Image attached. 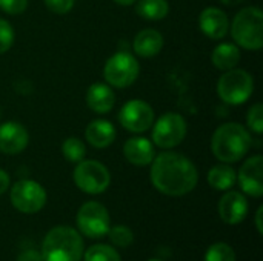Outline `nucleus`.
Wrapping results in <instances>:
<instances>
[{"mask_svg":"<svg viewBox=\"0 0 263 261\" xmlns=\"http://www.w3.org/2000/svg\"><path fill=\"white\" fill-rule=\"evenodd\" d=\"M8 186H9V175L3 169H0V195L6 192Z\"/></svg>","mask_w":263,"mask_h":261,"instance_id":"2f4dec72","label":"nucleus"},{"mask_svg":"<svg viewBox=\"0 0 263 261\" xmlns=\"http://www.w3.org/2000/svg\"><path fill=\"white\" fill-rule=\"evenodd\" d=\"M262 214H263V208L260 206L256 212V228H257V232L259 234H263V226H262Z\"/></svg>","mask_w":263,"mask_h":261,"instance_id":"473e14b6","label":"nucleus"},{"mask_svg":"<svg viewBox=\"0 0 263 261\" xmlns=\"http://www.w3.org/2000/svg\"><path fill=\"white\" fill-rule=\"evenodd\" d=\"M134 51L140 57H154L163 48V37L156 29H143L134 38Z\"/></svg>","mask_w":263,"mask_h":261,"instance_id":"6ab92c4d","label":"nucleus"},{"mask_svg":"<svg viewBox=\"0 0 263 261\" xmlns=\"http://www.w3.org/2000/svg\"><path fill=\"white\" fill-rule=\"evenodd\" d=\"M77 226L80 232L89 238H102L111 228L106 208L97 202H86L77 212Z\"/></svg>","mask_w":263,"mask_h":261,"instance_id":"6e6552de","label":"nucleus"},{"mask_svg":"<svg viewBox=\"0 0 263 261\" xmlns=\"http://www.w3.org/2000/svg\"><path fill=\"white\" fill-rule=\"evenodd\" d=\"M254 91L253 77L243 69H230L219 78L217 92L219 97L228 105L245 103Z\"/></svg>","mask_w":263,"mask_h":261,"instance_id":"39448f33","label":"nucleus"},{"mask_svg":"<svg viewBox=\"0 0 263 261\" xmlns=\"http://www.w3.org/2000/svg\"><path fill=\"white\" fill-rule=\"evenodd\" d=\"M83 261H122L117 251L108 245H92L86 252Z\"/></svg>","mask_w":263,"mask_h":261,"instance_id":"5701e85b","label":"nucleus"},{"mask_svg":"<svg viewBox=\"0 0 263 261\" xmlns=\"http://www.w3.org/2000/svg\"><path fill=\"white\" fill-rule=\"evenodd\" d=\"M231 34L234 42L250 51H259L263 45V12L260 8L248 6L236 14Z\"/></svg>","mask_w":263,"mask_h":261,"instance_id":"20e7f679","label":"nucleus"},{"mask_svg":"<svg viewBox=\"0 0 263 261\" xmlns=\"http://www.w3.org/2000/svg\"><path fill=\"white\" fill-rule=\"evenodd\" d=\"M248 214V202L237 191L227 192L219 202V215L227 225H239Z\"/></svg>","mask_w":263,"mask_h":261,"instance_id":"4468645a","label":"nucleus"},{"mask_svg":"<svg viewBox=\"0 0 263 261\" xmlns=\"http://www.w3.org/2000/svg\"><path fill=\"white\" fill-rule=\"evenodd\" d=\"M247 123L248 128L256 132V134H262L263 132V106L262 103H256L254 106H251V109L248 111L247 115Z\"/></svg>","mask_w":263,"mask_h":261,"instance_id":"bb28decb","label":"nucleus"},{"mask_svg":"<svg viewBox=\"0 0 263 261\" xmlns=\"http://www.w3.org/2000/svg\"><path fill=\"white\" fill-rule=\"evenodd\" d=\"M125 158L136 166H148L154 160V146L153 142L143 137H133L123 145Z\"/></svg>","mask_w":263,"mask_h":261,"instance_id":"dca6fc26","label":"nucleus"},{"mask_svg":"<svg viewBox=\"0 0 263 261\" xmlns=\"http://www.w3.org/2000/svg\"><path fill=\"white\" fill-rule=\"evenodd\" d=\"M11 203L23 214H35L46 203V192L34 180H20L11 188Z\"/></svg>","mask_w":263,"mask_h":261,"instance_id":"9d476101","label":"nucleus"},{"mask_svg":"<svg viewBox=\"0 0 263 261\" xmlns=\"http://www.w3.org/2000/svg\"><path fill=\"white\" fill-rule=\"evenodd\" d=\"M168 3L165 0H140L137 2L136 11L146 20H162L168 14Z\"/></svg>","mask_w":263,"mask_h":261,"instance_id":"4be33fe9","label":"nucleus"},{"mask_svg":"<svg viewBox=\"0 0 263 261\" xmlns=\"http://www.w3.org/2000/svg\"><path fill=\"white\" fill-rule=\"evenodd\" d=\"M239 60H240V51L233 43H222L211 54L213 65L222 71H230L236 68Z\"/></svg>","mask_w":263,"mask_h":261,"instance_id":"aec40b11","label":"nucleus"},{"mask_svg":"<svg viewBox=\"0 0 263 261\" xmlns=\"http://www.w3.org/2000/svg\"><path fill=\"white\" fill-rule=\"evenodd\" d=\"M116 3H119V5H133V3H136L137 0H114Z\"/></svg>","mask_w":263,"mask_h":261,"instance_id":"72a5a7b5","label":"nucleus"},{"mask_svg":"<svg viewBox=\"0 0 263 261\" xmlns=\"http://www.w3.org/2000/svg\"><path fill=\"white\" fill-rule=\"evenodd\" d=\"M186 135V122L180 114H163L153 128V142L162 149L176 148Z\"/></svg>","mask_w":263,"mask_h":261,"instance_id":"1a4fd4ad","label":"nucleus"},{"mask_svg":"<svg viewBox=\"0 0 263 261\" xmlns=\"http://www.w3.org/2000/svg\"><path fill=\"white\" fill-rule=\"evenodd\" d=\"M148 261H162V260H159V258H153V260H148Z\"/></svg>","mask_w":263,"mask_h":261,"instance_id":"f704fd0d","label":"nucleus"},{"mask_svg":"<svg viewBox=\"0 0 263 261\" xmlns=\"http://www.w3.org/2000/svg\"><path fill=\"white\" fill-rule=\"evenodd\" d=\"M45 5L51 12L63 15V14H68L72 9L74 0H45Z\"/></svg>","mask_w":263,"mask_h":261,"instance_id":"c85d7f7f","label":"nucleus"},{"mask_svg":"<svg viewBox=\"0 0 263 261\" xmlns=\"http://www.w3.org/2000/svg\"><path fill=\"white\" fill-rule=\"evenodd\" d=\"M205 261H236V252L227 243H214L208 248Z\"/></svg>","mask_w":263,"mask_h":261,"instance_id":"393cba45","label":"nucleus"},{"mask_svg":"<svg viewBox=\"0 0 263 261\" xmlns=\"http://www.w3.org/2000/svg\"><path fill=\"white\" fill-rule=\"evenodd\" d=\"M119 122L131 132H145L154 123V111L143 100H129L122 106Z\"/></svg>","mask_w":263,"mask_h":261,"instance_id":"9b49d317","label":"nucleus"},{"mask_svg":"<svg viewBox=\"0 0 263 261\" xmlns=\"http://www.w3.org/2000/svg\"><path fill=\"white\" fill-rule=\"evenodd\" d=\"M62 152H63V157L71 162V163H79L85 158V154H86V148L85 145L76 138V137H69L63 142L62 145Z\"/></svg>","mask_w":263,"mask_h":261,"instance_id":"b1692460","label":"nucleus"},{"mask_svg":"<svg viewBox=\"0 0 263 261\" xmlns=\"http://www.w3.org/2000/svg\"><path fill=\"white\" fill-rule=\"evenodd\" d=\"M199 26L206 37L214 38V40L223 38L230 28L228 15L219 8H214V6L206 8L200 12Z\"/></svg>","mask_w":263,"mask_h":261,"instance_id":"2eb2a0df","label":"nucleus"},{"mask_svg":"<svg viewBox=\"0 0 263 261\" xmlns=\"http://www.w3.org/2000/svg\"><path fill=\"white\" fill-rule=\"evenodd\" d=\"M74 183L85 194L97 195L108 189L111 183L109 171L96 160H82L74 169Z\"/></svg>","mask_w":263,"mask_h":261,"instance_id":"423d86ee","label":"nucleus"},{"mask_svg":"<svg viewBox=\"0 0 263 261\" xmlns=\"http://www.w3.org/2000/svg\"><path fill=\"white\" fill-rule=\"evenodd\" d=\"M17 261H43L42 260V254H39L37 251L34 249H28V251H23L18 257Z\"/></svg>","mask_w":263,"mask_h":261,"instance_id":"7c9ffc66","label":"nucleus"},{"mask_svg":"<svg viewBox=\"0 0 263 261\" xmlns=\"http://www.w3.org/2000/svg\"><path fill=\"white\" fill-rule=\"evenodd\" d=\"M83 255V240L71 226L52 228L42 245L43 261H80Z\"/></svg>","mask_w":263,"mask_h":261,"instance_id":"7ed1b4c3","label":"nucleus"},{"mask_svg":"<svg viewBox=\"0 0 263 261\" xmlns=\"http://www.w3.org/2000/svg\"><path fill=\"white\" fill-rule=\"evenodd\" d=\"M86 103L91 111L96 114H108L116 103V94L105 83H94L88 88L86 92Z\"/></svg>","mask_w":263,"mask_h":261,"instance_id":"f3484780","label":"nucleus"},{"mask_svg":"<svg viewBox=\"0 0 263 261\" xmlns=\"http://www.w3.org/2000/svg\"><path fill=\"white\" fill-rule=\"evenodd\" d=\"M251 146L250 132L239 123H225L216 129L211 138V151L222 163H236Z\"/></svg>","mask_w":263,"mask_h":261,"instance_id":"f03ea898","label":"nucleus"},{"mask_svg":"<svg viewBox=\"0 0 263 261\" xmlns=\"http://www.w3.org/2000/svg\"><path fill=\"white\" fill-rule=\"evenodd\" d=\"M29 142L28 131L17 122H6L0 125V152L8 155L20 154Z\"/></svg>","mask_w":263,"mask_h":261,"instance_id":"ddd939ff","label":"nucleus"},{"mask_svg":"<svg viewBox=\"0 0 263 261\" xmlns=\"http://www.w3.org/2000/svg\"><path fill=\"white\" fill-rule=\"evenodd\" d=\"M108 235H109V240L119 248H126L134 242L133 231L128 226H123V225H117L114 228H109Z\"/></svg>","mask_w":263,"mask_h":261,"instance_id":"a878e982","label":"nucleus"},{"mask_svg":"<svg viewBox=\"0 0 263 261\" xmlns=\"http://www.w3.org/2000/svg\"><path fill=\"white\" fill-rule=\"evenodd\" d=\"M14 43V29L5 18H0V54L6 52Z\"/></svg>","mask_w":263,"mask_h":261,"instance_id":"cd10ccee","label":"nucleus"},{"mask_svg":"<svg viewBox=\"0 0 263 261\" xmlns=\"http://www.w3.org/2000/svg\"><path fill=\"white\" fill-rule=\"evenodd\" d=\"M28 6V0H0V8L11 15L22 14Z\"/></svg>","mask_w":263,"mask_h":261,"instance_id":"c756f323","label":"nucleus"},{"mask_svg":"<svg viewBox=\"0 0 263 261\" xmlns=\"http://www.w3.org/2000/svg\"><path fill=\"white\" fill-rule=\"evenodd\" d=\"M151 163V183L159 192L170 197H182L197 186V169L185 155L162 152Z\"/></svg>","mask_w":263,"mask_h":261,"instance_id":"f257e3e1","label":"nucleus"},{"mask_svg":"<svg viewBox=\"0 0 263 261\" xmlns=\"http://www.w3.org/2000/svg\"><path fill=\"white\" fill-rule=\"evenodd\" d=\"M236 182H237V174L227 163L216 165L208 172V183L211 188L217 191H228L236 185Z\"/></svg>","mask_w":263,"mask_h":261,"instance_id":"412c9836","label":"nucleus"},{"mask_svg":"<svg viewBox=\"0 0 263 261\" xmlns=\"http://www.w3.org/2000/svg\"><path fill=\"white\" fill-rule=\"evenodd\" d=\"M239 183L245 194L251 197H262L263 195V157L254 155L248 158L239 172Z\"/></svg>","mask_w":263,"mask_h":261,"instance_id":"f8f14e48","label":"nucleus"},{"mask_svg":"<svg viewBox=\"0 0 263 261\" xmlns=\"http://www.w3.org/2000/svg\"><path fill=\"white\" fill-rule=\"evenodd\" d=\"M139 71L140 66L134 55L128 52H117L105 63L103 75L109 86L126 88L137 80Z\"/></svg>","mask_w":263,"mask_h":261,"instance_id":"0eeeda50","label":"nucleus"},{"mask_svg":"<svg viewBox=\"0 0 263 261\" xmlns=\"http://www.w3.org/2000/svg\"><path fill=\"white\" fill-rule=\"evenodd\" d=\"M85 135L91 146L103 149L116 140V129L108 120H94L88 125Z\"/></svg>","mask_w":263,"mask_h":261,"instance_id":"a211bd4d","label":"nucleus"}]
</instances>
